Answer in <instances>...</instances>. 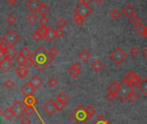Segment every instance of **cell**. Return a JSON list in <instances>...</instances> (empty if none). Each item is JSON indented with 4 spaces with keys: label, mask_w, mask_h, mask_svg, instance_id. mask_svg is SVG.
Returning a JSON list of instances; mask_svg holds the SVG:
<instances>
[{
    "label": "cell",
    "mask_w": 147,
    "mask_h": 124,
    "mask_svg": "<svg viewBox=\"0 0 147 124\" xmlns=\"http://www.w3.org/2000/svg\"><path fill=\"white\" fill-rule=\"evenodd\" d=\"M66 104L67 103H61V102H60V101H55V109H56V110H60V111H61L65 107H66Z\"/></svg>",
    "instance_id": "40"
},
{
    "label": "cell",
    "mask_w": 147,
    "mask_h": 124,
    "mask_svg": "<svg viewBox=\"0 0 147 124\" xmlns=\"http://www.w3.org/2000/svg\"><path fill=\"white\" fill-rule=\"evenodd\" d=\"M2 114V111H1V109H0V115H1Z\"/></svg>",
    "instance_id": "60"
},
{
    "label": "cell",
    "mask_w": 147,
    "mask_h": 124,
    "mask_svg": "<svg viewBox=\"0 0 147 124\" xmlns=\"http://www.w3.org/2000/svg\"><path fill=\"white\" fill-rule=\"evenodd\" d=\"M3 40H4V42L6 46L14 47L16 44H18L20 41L21 37L14 29H11L5 34Z\"/></svg>",
    "instance_id": "4"
},
{
    "label": "cell",
    "mask_w": 147,
    "mask_h": 124,
    "mask_svg": "<svg viewBox=\"0 0 147 124\" xmlns=\"http://www.w3.org/2000/svg\"><path fill=\"white\" fill-rule=\"evenodd\" d=\"M130 21H131V23L135 27L142 23L141 18H140L138 15H135V16H133L132 17H131V18H130Z\"/></svg>",
    "instance_id": "33"
},
{
    "label": "cell",
    "mask_w": 147,
    "mask_h": 124,
    "mask_svg": "<svg viewBox=\"0 0 147 124\" xmlns=\"http://www.w3.org/2000/svg\"><path fill=\"white\" fill-rule=\"evenodd\" d=\"M47 29H48V27H47L46 25H41V26L36 29V31L41 35V36H42V38H44V35H45Z\"/></svg>",
    "instance_id": "39"
},
{
    "label": "cell",
    "mask_w": 147,
    "mask_h": 124,
    "mask_svg": "<svg viewBox=\"0 0 147 124\" xmlns=\"http://www.w3.org/2000/svg\"><path fill=\"white\" fill-rule=\"evenodd\" d=\"M7 23L10 24V25H13V24H15L16 23H17V21H18V19H17V17L13 15V14H11L8 17H7Z\"/></svg>",
    "instance_id": "42"
},
{
    "label": "cell",
    "mask_w": 147,
    "mask_h": 124,
    "mask_svg": "<svg viewBox=\"0 0 147 124\" xmlns=\"http://www.w3.org/2000/svg\"><path fill=\"white\" fill-rule=\"evenodd\" d=\"M32 39L35 41H39L40 40H42V39H43L42 36H41V35L36 30L33 34H32Z\"/></svg>",
    "instance_id": "49"
},
{
    "label": "cell",
    "mask_w": 147,
    "mask_h": 124,
    "mask_svg": "<svg viewBox=\"0 0 147 124\" xmlns=\"http://www.w3.org/2000/svg\"><path fill=\"white\" fill-rule=\"evenodd\" d=\"M49 52V53L54 58L55 55H57L58 54V53H59V49L55 47V46H53V47H50V49H49V51H48Z\"/></svg>",
    "instance_id": "44"
},
{
    "label": "cell",
    "mask_w": 147,
    "mask_h": 124,
    "mask_svg": "<svg viewBox=\"0 0 147 124\" xmlns=\"http://www.w3.org/2000/svg\"><path fill=\"white\" fill-rule=\"evenodd\" d=\"M136 75H137V74H136L134 72L131 71V72H129V73L126 74V76H125V79H124L123 81H125L126 84H129V83L133 79V78H134Z\"/></svg>",
    "instance_id": "35"
},
{
    "label": "cell",
    "mask_w": 147,
    "mask_h": 124,
    "mask_svg": "<svg viewBox=\"0 0 147 124\" xmlns=\"http://www.w3.org/2000/svg\"><path fill=\"white\" fill-rule=\"evenodd\" d=\"M70 117L75 121L76 124H86L89 120L86 112V108L82 104L73 110L70 115Z\"/></svg>",
    "instance_id": "2"
},
{
    "label": "cell",
    "mask_w": 147,
    "mask_h": 124,
    "mask_svg": "<svg viewBox=\"0 0 147 124\" xmlns=\"http://www.w3.org/2000/svg\"><path fill=\"white\" fill-rule=\"evenodd\" d=\"M58 85V80L55 78H50L48 80V85L50 87H55Z\"/></svg>",
    "instance_id": "46"
},
{
    "label": "cell",
    "mask_w": 147,
    "mask_h": 124,
    "mask_svg": "<svg viewBox=\"0 0 147 124\" xmlns=\"http://www.w3.org/2000/svg\"><path fill=\"white\" fill-rule=\"evenodd\" d=\"M142 53H143V55H144L145 58H147V47H145V48L143 50V52H142Z\"/></svg>",
    "instance_id": "56"
},
{
    "label": "cell",
    "mask_w": 147,
    "mask_h": 124,
    "mask_svg": "<svg viewBox=\"0 0 147 124\" xmlns=\"http://www.w3.org/2000/svg\"><path fill=\"white\" fill-rule=\"evenodd\" d=\"M14 85H15V83H14L13 80L11 79H8L5 82V87L6 89H8V90L12 89V88L14 87Z\"/></svg>",
    "instance_id": "41"
},
{
    "label": "cell",
    "mask_w": 147,
    "mask_h": 124,
    "mask_svg": "<svg viewBox=\"0 0 147 124\" xmlns=\"http://www.w3.org/2000/svg\"><path fill=\"white\" fill-rule=\"evenodd\" d=\"M94 1H96V0H81V3L82 4H84V5H89Z\"/></svg>",
    "instance_id": "54"
},
{
    "label": "cell",
    "mask_w": 147,
    "mask_h": 124,
    "mask_svg": "<svg viewBox=\"0 0 147 124\" xmlns=\"http://www.w3.org/2000/svg\"><path fill=\"white\" fill-rule=\"evenodd\" d=\"M91 124H112L111 121H109L106 117L105 115H99Z\"/></svg>",
    "instance_id": "22"
},
{
    "label": "cell",
    "mask_w": 147,
    "mask_h": 124,
    "mask_svg": "<svg viewBox=\"0 0 147 124\" xmlns=\"http://www.w3.org/2000/svg\"><path fill=\"white\" fill-rule=\"evenodd\" d=\"M144 36H145L146 39H147V29H146V32H145V34H144Z\"/></svg>",
    "instance_id": "58"
},
{
    "label": "cell",
    "mask_w": 147,
    "mask_h": 124,
    "mask_svg": "<svg viewBox=\"0 0 147 124\" xmlns=\"http://www.w3.org/2000/svg\"><path fill=\"white\" fill-rule=\"evenodd\" d=\"M26 20H27L28 23H30V24H34V23H36V21L38 20V18H37L36 15H35V14H30V15L27 17Z\"/></svg>",
    "instance_id": "36"
},
{
    "label": "cell",
    "mask_w": 147,
    "mask_h": 124,
    "mask_svg": "<svg viewBox=\"0 0 147 124\" xmlns=\"http://www.w3.org/2000/svg\"><path fill=\"white\" fill-rule=\"evenodd\" d=\"M12 67H13L12 61L7 58H5V59H3L0 62V70L3 73H8L12 68Z\"/></svg>",
    "instance_id": "10"
},
{
    "label": "cell",
    "mask_w": 147,
    "mask_h": 124,
    "mask_svg": "<svg viewBox=\"0 0 147 124\" xmlns=\"http://www.w3.org/2000/svg\"><path fill=\"white\" fill-rule=\"evenodd\" d=\"M138 99H139L138 95L133 90L130 92V94L128 95V97H127V100L131 103H136Z\"/></svg>",
    "instance_id": "27"
},
{
    "label": "cell",
    "mask_w": 147,
    "mask_h": 124,
    "mask_svg": "<svg viewBox=\"0 0 147 124\" xmlns=\"http://www.w3.org/2000/svg\"><path fill=\"white\" fill-rule=\"evenodd\" d=\"M29 83H30V85L36 91L37 89H39V88L42 85L43 80H42L39 76L35 75V76H33V77L31 78V79L30 80Z\"/></svg>",
    "instance_id": "12"
},
{
    "label": "cell",
    "mask_w": 147,
    "mask_h": 124,
    "mask_svg": "<svg viewBox=\"0 0 147 124\" xmlns=\"http://www.w3.org/2000/svg\"><path fill=\"white\" fill-rule=\"evenodd\" d=\"M140 81H141L140 78H139L138 75H136V76L133 78V79H132L129 84H127V85H128L131 88H133V87H135V86L138 85V84L140 83Z\"/></svg>",
    "instance_id": "34"
},
{
    "label": "cell",
    "mask_w": 147,
    "mask_h": 124,
    "mask_svg": "<svg viewBox=\"0 0 147 124\" xmlns=\"http://www.w3.org/2000/svg\"><path fill=\"white\" fill-rule=\"evenodd\" d=\"M2 115H4V117L7 120H11L14 115L12 114V111L11 109V108H6L3 112H2Z\"/></svg>",
    "instance_id": "30"
},
{
    "label": "cell",
    "mask_w": 147,
    "mask_h": 124,
    "mask_svg": "<svg viewBox=\"0 0 147 124\" xmlns=\"http://www.w3.org/2000/svg\"><path fill=\"white\" fill-rule=\"evenodd\" d=\"M121 16H122V13H121V11H119L118 9H113V10L110 12V17H111L113 19H114V20L119 19V18L121 17Z\"/></svg>",
    "instance_id": "28"
},
{
    "label": "cell",
    "mask_w": 147,
    "mask_h": 124,
    "mask_svg": "<svg viewBox=\"0 0 147 124\" xmlns=\"http://www.w3.org/2000/svg\"><path fill=\"white\" fill-rule=\"evenodd\" d=\"M81 65L80 63H78V62H76V63L74 64L69 69H68V75L73 78V79H76L77 77L80 76L81 74Z\"/></svg>",
    "instance_id": "8"
},
{
    "label": "cell",
    "mask_w": 147,
    "mask_h": 124,
    "mask_svg": "<svg viewBox=\"0 0 147 124\" xmlns=\"http://www.w3.org/2000/svg\"><path fill=\"white\" fill-rule=\"evenodd\" d=\"M20 123L21 124H30V120L28 117H24V118H22Z\"/></svg>",
    "instance_id": "53"
},
{
    "label": "cell",
    "mask_w": 147,
    "mask_h": 124,
    "mask_svg": "<svg viewBox=\"0 0 147 124\" xmlns=\"http://www.w3.org/2000/svg\"><path fill=\"white\" fill-rule=\"evenodd\" d=\"M135 31H136V33L138 34L139 35L144 36V34H145V32H146V26H145L144 24L141 23V24H139V25H138V26L135 27Z\"/></svg>",
    "instance_id": "24"
},
{
    "label": "cell",
    "mask_w": 147,
    "mask_h": 124,
    "mask_svg": "<svg viewBox=\"0 0 147 124\" xmlns=\"http://www.w3.org/2000/svg\"><path fill=\"white\" fill-rule=\"evenodd\" d=\"M86 112H87V115L88 116L89 119H91L95 114H96V110H95V108L92 105H89L88 107L86 108Z\"/></svg>",
    "instance_id": "29"
},
{
    "label": "cell",
    "mask_w": 147,
    "mask_h": 124,
    "mask_svg": "<svg viewBox=\"0 0 147 124\" xmlns=\"http://www.w3.org/2000/svg\"><path fill=\"white\" fill-rule=\"evenodd\" d=\"M44 38L49 41V42H52L55 41V39L56 38L55 37V29L52 28V27H48V29L44 35Z\"/></svg>",
    "instance_id": "18"
},
{
    "label": "cell",
    "mask_w": 147,
    "mask_h": 124,
    "mask_svg": "<svg viewBox=\"0 0 147 124\" xmlns=\"http://www.w3.org/2000/svg\"><path fill=\"white\" fill-rule=\"evenodd\" d=\"M31 58L34 62V66L40 72L44 71L54 60V58L49 53V52L43 47H39L31 54Z\"/></svg>",
    "instance_id": "1"
},
{
    "label": "cell",
    "mask_w": 147,
    "mask_h": 124,
    "mask_svg": "<svg viewBox=\"0 0 147 124\" xmlns=\"http://www.w3.org/2000/svg\"><path fill=\"white\" fill-rule=\"evenodd\" d=\"M119 88V84L117 83V82H115V81H113V82H112V83L107 86V92L117 95V94H118Z\"/></svg>",
    "instance_id": "20"
},
{
    "label": "cell",
    "mask_w": 147,
    "mask_h": 124,
    "mask_svg": "<svg viewBox=\"0 0 147 124\" xmlns=\"http://www.w3.org/2000/svg\"><path fill=\"white\" fill-rule=\"evenodd\" d=\"M68 99H69V97H68V96L65 92H61L56 97V100L57 101H60V102L64 103H67Z\"/></svg>",
    "instance_id": "26"
},
{
    "label": "cell",
    "mask_w": 147,
    "mask_h": 124,
    "mask_svg": "<svg viewBox=\"0 0 147 124\" xmlns=\"http://www.w3.org/2000/svg\"><path fill=\"white\" fill-rule=\"evenodd\" d=\"M92 12H93V10L91 9V7H89V5H87L82 3L76 5V7L74 9V14H77L84 19H86Z\"/></svg>",
    "instance_id": "6"
},
{
    "label": "cell",
    "mask_w": 147,
    "mask_h": 124,
    "mask_svg": "<svg viewBox=\"0 0 147 124\" xmlns=\"http://www.w3.org/2000/svg\"><path fill=\"white\" fill-rule=\"evenodd\" d=\"M16 59V62L19 65V66H22V65H25L26 64V58H24L22 54H18L17 57L15 58Z\"/></svg>",
    "instance_id": "32"
},
{
    "label": "cell",
    "mask_w": 147,
    "mask_h": 124,
    "mask_svg": "<svg viewBox=\"0 0 147 124\" xmlns=\"http://www.w3.org/2000/svg\"><path fill=\"white\" fill-rule=\"evenodd\" d=\"M78 58H79L82 62H87V61L91 58V54H90V53H89L88 50L83 49V50H82V51L79 53Z\"/></svg>",
    "instance_id": "21"
},
{
    "label": "cell",
    "mask_w": 147,
    "mask_h": 124,
    "mask_svg": "<svg viewBox=\"0 0 147 124\" xmlns=\"http://www.w3.org/2000/svg\"><path fill=\"white\" fill-rule=\"evenodd\" d=\"M23 103L25 107H32V108H36V104L37 103V100L36 98L31 95V96H26L23 101Z\"/></svg>",
    "instance_id": "14"
},
{
    "label": "cell",
    "mask_w": 147,
    "mask_h": 124,
    "mask_svg": "<svg viewBox=\"0 0 147 124\" xmlns=\"http://www.w3.org/2000/svg\"><path fill=\"white\" fill-rule=\"evenodd\" d=\"M6 45L5 43H1L0 44V62H1L3 59H5V49H6Z\"/></svg>",
    "instance_id": "31"
},
{
    "label": "cell",
    "mask_w": 147,
    "mask_h": 124,
    "mask_svg": "<svg viewBox=\"0 0 147 124\" xmlns=\"http://www.w3.org/2000/svg\"><path fill=\"white\" fill-rule=\"evenodd\" d=\"M146 29H147V25H146Z\"/></svg>",
    "instance_id": "61"
},
{
    "label": "cell",
    "mask_w": 147,
    "mask_h": 124,
    "mask_svg": "<svg viewBox=\"0 0 147 124\" xmlns=\"http://www.w3.org/2000/svg\"><path fill=\"white\" fill-rule=\"evenodd\" d=\"M20 91H21L22 94H24L26 97V96H31V95H33V93L36 91V90L30 85V83H27L23 87H21Z\"/></svg>",
    "instance_id": "17"
},
{
    "label": "cell",
    "mask_w": 147,
    "mask_h": 124,
    "mask_svg": "<svg viewBox=\"0 0 147 124\" xmlns=\"http://www.w3.org/2000/svg\"><path fill=\"white\" fill-rule=\"evenodd\" d=\"M102 1H103V0H100V1H99V4H100V3H102Z\"/></svg>",
    "instance_id": "59"
},
{
    "label": "cell",
    "mask_w": 147,
    "mask_h": 124,
    "mask_svg": "<svg viewBox=\"0 0 147 124\" xmlns=\"http://www.w3.org/2000/svg\"><path fill=\"white\" fill-rule=\"evenodd\" d=\"M131 91H132V88H131L125 81H121V83H119V88L118 91L117 97L119 98L120 101L125 102L127 100L128 95L130 94Z\"/></svg>",
    "instance_id": "5"
},
{
    "label": "cell",
    "mask_w": 147,
    "mask_h": 124,
    "mask_svg": "<svg viewBox=\"0 0 147 124\" xmlns=\"http://www.w3.org/2000/svg\"><path fill=\"white\" fill-rule=\"evenodd\" d=\"M6 1L10 4V5H14L18 1V0H6Z\"/></svg>",
    "instance_id": "55"
},
{
    "label": "cell",
    "mask_w": 147,
    "mask_h": 124,
    "mask_svg": "<svg viewBox=\"0 0 147 124\" xmlns=\"http://www.w3.org/2000/svg\"><path fill=\"white\" fill-rule=\"evenodd\" d=\"M56 24H57L58 28H61V29H62V28L66 27V25H67V21H66L64 18H60V19L57 21Z\"/></svg>",
    "instance_id": "47"
},
{
    "label": "cell",
    "mask_w": 147,
    "mask_h": 124,
    "mask_svg": "<svg viewBox=\"0 0 147 124\" xmlns=\"http://www.w3.org/2000/svg\"><path fill=\"white\" fill-rule=\"evenodd\" d=\"M16 73L20 79H24L29 73V68L25 65L18 66L16 69Z\"/></svg>",
    "instance_id": "15"
},
{
    "label": "cell",
    "mask_w": 147,
    "mask_h": 124,
    "mask_svg": "<svg viewBox=\"0 0 147 124\" xmlns=\"http://www.w3.org/2000/svg\"><path fill=\"white\" fill-rule=\"evenodd\" d=\"M18 55V51L14 48V47H10L7 46L6 49H5V58L12 60L13 59H15Z\"/></svg>",
    "instance_id": "16"
},
{
    "label": "cell",
    "mask_w": 147,
    "mask_h": 124,
    "mask_svg": "<svg viewBox=\"0 0 147 124\" xmlns=\"http://www.w3.org/2000/svg\"><path fill=\"white\" fill-rule=\"evenodd\" d=\"M74 21L77 25H82L85 22V19L82 18V17H80L77 14H74Z\"/></svg>",
    "instance_id": "38"
},
{
    "label": "cell",
    "mask_w": 147,
    "mask_h": 124,
    "mask_svg": "<svg viewBox=\"0 0 147 124\" xmlns=\"http://www.w3.org/2000/svg\"><path fill=\"white\" fill-rule=\"evenodd\" d=\"M138 90L142 94L147 96V78L140 81V83L138 84Z\"/></svg>",
    "instance_id": "23"
},
{
    "label": "cell",
    "mask_w": 147,
    "mask_h": 124,
    "mask_svg": "<svg viewBox=\"0 0 147 124\" xmlns=\"http://www.w3.org/2000/svg\"><path fill=\"white\" fill-rule=\"evenodd\" d=\"M55 37L58 38V39H61V38L63 37V35H64V30H63V29H61V28H57V29L55 30Z\"/></svg>",
    "instance_id": "43"
},
{
    "label": "cell",
    "mask_w": 147,
    "mask_h": 124,
    "mask_svg": "<svg viewBox=\"0 0 147 124\" xmlns=\"http://www.w3.org/2000/svg\"><path fill=\"white\" fill-rule=\"evenodd\" d=\"M129 53H130V54L131 55V56H137L138 54V53H139V50H138V48L137 47H131V48H130V50H129Z\"/></svg>",
    "instance_id": "48"
},
{
    "label": "cell",
    "mask_w": 147,
    "mask_h": 124,
    "mask_svg": "<svg viewBox=\"0 0 147 124\" xmlns=\"http://www.w3.org/2000/svg\"><path fill=\"white\" fill-rule=\"evenodd\" d=\"M20 54H22L24 58H26V59H29V58H30L31 57V52H30V50L28 48V47H24L22 50H21V52H20Z\"/></svg>",
    "instance_id": "37"
},
{
    "label": "cell",
    "mask_w": 147,
    "mask_h": 124,
    "mask_svg": "<svg viewBox=\"0 0 147 124\" xmlns=\"http://www.w3.org/2000/svg\"><path fill=\"white\" fill-rule=\"evenodd\" d=\"M42 3L41 0H28L26 3V6L29 10H30L33 12H37L39 7L41 6Z\"/></svg>",
    "instance_id": "11"
},
{
    "label": "cell",
    "mask_w": 147,
    "mask_h": 124,
    "mask_svg": "<svg viewBox=\"0 0 147 124\" xmlns=\"http://www.w3.org/2000/svg\"><path fill=\"white\" fill-rule=\"evenodd\" d=\"M116 97H117V95L113 94V93H109V92H107V94L106 96V98L108 102H113Z\"/></svg>",
    "instance_id": "50"
},
{
    "label": "cell",
    "mask_w": 147,
    "mask_h": 124,
    "mask_svg": "<svg viewBox=\"0 0 147 124\" xmlns=\"http://www.w3.org/2000/svg\"><path fill=\"white\" fill-rule=\"evenodd\" d=\"M3 42V38L1 37V35H0V44H1Z\"/></svg>",
    "instance_id": "57"
},
{
    "label": "cell",
    "mask_w": 147,
    "mask_h": 124,
    "mask_svg": "<svg viewBox=\"0 0 147 124\" xmlns=\"http://www.w3.org/2000/svg\"><path fill=\"white\" fill-rule=\"evenodd\" d=\"M39 21H40V23H41L42 25H46V24H48L49 22V18H48L46 16H42V17H40Z\"/></svg>",
    "instance_id": "51"
},
{
    "label": "cell",
    "mask_w": 147,
    "mask_h": 124,
    "mask_svg": "<svg viewBox=\"0 0 147 124\" xmlns=\"http://www.w3.org/2000/svg\"><path fill=\"white\" fill-rule=\"evenodd\" d=\"M11 109L12 111L13 115L18 119L21 118L24 114V105L23 102H21V101H17L11 107Z\"/></svg>",
    "instance_id": "7"
},
{
    "label": "cell",
    "mask_w": 147,
    "mask_h": 124,
    "mask_svg": "<svg viewBox=\"0 0 147 124\" xmlns=\"http://www.w3.org/2000/svg\"><path fill=\"white\" fill-rule=\"evenodd\" d=\"M49 7L48 6V5H46L45 4H42L41 5V6L39 7V9H38V11H37V12L39 13V14H41L42 16H46L49 12Z\"/></svg>",
    "instance_id": "25"
},
{
    "label": "cell",
    "mask_w": 147,
    "mask_h": 124,
    "mask_svg": "<svg viewBox=\"0 0 147 124\" xmlns=\"http://www.w3.org/2000/svg\"><path fill=\"white\" fill-rule=\"evenodd\" d=\"M42 109L49 115H52L55 113L56 109L55 106V102L53 100H49L47 101L43 106H42Z\"/></svg>",
    "instance_id": "9"
},
{
    "label": "cell",
    "mask_w": 147,
    "mask_h": 124,
    "mask_svg": "<svg viewBox=\"0 0 147 124\" xmlns=\"http://www.w3.org/2000/svg\"><path fill=\"white\" fill-rule=\"evenodd\" d=\"M127 53L121 47H118L114 50H113L110 53V59L114 62L116 65H121L126 59Z\"/></svg>",
    "instance_id": "3"
},
{
    "label": "cell",
    "mask_w": 147,
    "mask_h": 124,
    "mask_svg": "<svg viewBox=\"0 0 147 124\" xmlns=\"http://www.w3.org/2000/svg\"><path fill=\"white\" fill-rule=\"evenodd\" d=\"M91 67H92L93 70H94L95 73H100V71L103 70V68H104V64H103V62H102L100 59H96V60H94V61L93 62V63H92Z\"/></svg>",
    "instance_id": "19"
},
{
    "label": "cell",
    "mask_w": 147,
    "mask_h": 124,
    "mask_svg": "<svg viewBox=\"0 0 147 124\" xmlns=\"http://www.w3.org/2000/svg\"><path fill=\"white\" fill-rule=\"evenodd\" d=\"M35 111L36 112V108H32V107H25V106H24V114H26L27 115H31Z\"/></svg>",
    "instance_id": "45"
},
{
    "label": "cell",
    "mask_w": 147,
    "mask_h": 124,
    "mask_svg": "<svg viewBox=\"0 0 147 124\" xmlns=\"http://www.w3.org/2000/svg\"><path fill=\"white\" fill-rule=\"evenodd\" d=\"M25 66H26L28 68L30 67H32V66H34V62H33V59H32L31 57L26 59V64H25Z\"/></svg>",
    "instance_id": "52"
},
{
    "label": "cell",
    "mask_w": 147,
    "mask_h": 124,
    "mask_svg": "<svg viewBox=\"0 0 147 124\" xmlns=\"http://www.w3.org/2000/svg\"><path fill=\"white\" fill-rule=\"evenodd\" d=\"M123 14L126 17H128L130 19L133 16L137 15V10L131 5H125L124 7V9H123Z\"/></svg>",
    "instance_id": "13"
}]
</instances>
